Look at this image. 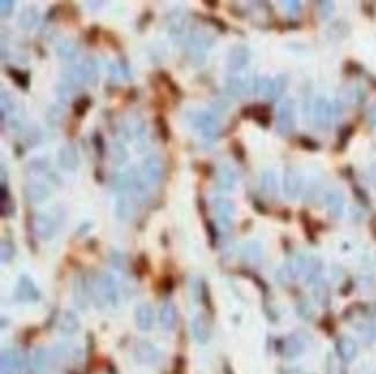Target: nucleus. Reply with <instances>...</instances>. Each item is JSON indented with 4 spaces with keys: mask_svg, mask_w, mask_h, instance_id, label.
Returning a JSON list of instances; mask_svg holds the SVG:
<instances>
[{
    "mask_svg": "<svg viewBox=\"0 0 376 374\" xmlns=\"http://www.w3.org/2000/svg\"><path fill=\"white\" fill-rule=\"evenodd\" d=\"M368 118H369V122L371 124V127L376 128V105L373 106L369 110V115H368Z\"/></svg>",
    "mask_w": 376,
    "mask_h": 374,
    "instance_id": "6e6d98bb",
    "label": "nucleus"
},
{
    "mask_svg": "<svg viewBox=\"0 0 376 374\" xmlns=\"http://www.w3.org/2000/svg\"><path fill=\"white\" fill-rule=\"evenodd\" d=\"M22 368V359L16 350H4L0 356V372L2 374H19Z\"/></svg>",
    "mask_w": 376,
    "mask_h": 374,
    "instance_id": "9d476101",
    "label": "nucleus"
},
{
    "mask_svg": "<svg viewBox=\"0 0 376 374\" xmlns=\"http://www.w3.org/2000/svg\"><path fill=\"white\" fill-rule=\"evenodd\" d=\"M58 164L60 168L68 172L77 171L80 166V157L78 151L73 146H64L58 153Z\"/></svg>",
    "mask_w": 376,
    "mask_h": 374,
    "instance_id": "2eb2a0df",
    "label": "nucleus"
},
{
    "mask_svg": "<svg viewBox=\"0 0 376 374\" xmlns=\"http://www.w3.org/2000/svg\"><path fill=\"white\" fill-rule=\"evenodd\" d=\"M353 133H355V128H353L352 126L344 127L342 130L339 131L338 141H337V145H338L339 150H344L345 148H346L349 139H351L352 136H353Z\"/></svg>",
    "mask_w": 376,
    "mask_h": 374,
    "instance_id": "e433bc0d",
    "label": "nucleus"
},
{
    "mask_svg": "<svg viewBox=\"0 0 376 374\" xmlns=\"http://www.w3.org/2000/svg\"><path fill=\"white\" fill-rule=\"evenodd\" d=\"M287 84H289L287 75L279 74L276 78H260L256 81V88L267 99L274 101L279 99L284 94L287 88Z\"/></svg>",
    "mask_w": 376,
    "mask_h": 374,
    "instance_id": "7ed1b4c3",
    "label": "nucleus"
},
{
    "mask_svg": "<svg viewBox=\"0 0 376 374\" xmlns=\"http://www.w3.org/2000/svg\"><path fill=\"white\" fill-rule=\"evenodd\" d=\"M250 60V51L245 46H236L229 51L227 66L231 72H237L246 68Z\"/></svg>",
    "mask_w": 376,
    "mask_h": 374,
    "instance_id": "ddd939ff",
    "label": "nucleus"
},
{
    "mask_svg": "<svg viewBox=\"0 0 376 374\" xmlns=\"http://www.w3.org/2000/svg\"><path fill=\"white\" fill-rule=\"evenodd\" d=\"M318 5H320L323 17H328L335 10L334 2H320L318 3Z\"/></svg>",
    "mask_w": 376,
    "mask_h": 374,
    "instance_id": "09e8293b",
    "label": "nucleus"
},
{
    "mask_svg": "<svg viewBox=\"0 0 376 374\" xmlns=\"http://www.w3.org/2000/svg\"><path fill=\"white\" fill-rule=\"evenodd\" d=\"M213 209L219 222L225 227H231L233 222V217L235 215V206L232 200L224 197H218L214 199Z\"/></svg>",
    "mask_w": 376,
    "mask_h": 374,
    "instance_id": "4468645a",
    "label": "nucleus"
},
{
    "mask_svg": "<svg viewBox=\"0 0 376 374\" xmlns=\"http://www.w3.org/2000/svg\"><path fill=\"white\" fill-rule=\"evenodd\" d=\"M138 197L131 195H124L117 200L116 203V216L119 220L126 221L130 220L136 213L137 202H138Z\"/></svg>",
    "mask_w": 376,
    "mask_h": 374,
    "instance_id": "f3484780",
    "label": "nucleus"
},
{
    "mask_svg": "<svg viewBox=\"0 0 376 374\" xmlns=\"http://www.w3.org/2000/svg\"><path fill=\"white\" fill-rule=\"evenodd\" d=\"M52 355L47 349H38L34 357V366L38 373H44L50 368L52 364Z\"/></svg>",
    "mask_w": 376,
    "mask_h": 374,
    "instance_id": "a878e982",
    "label": "nucleus"
},
{
    "mask_svg": "<svg viewBox=\"0 0 376 374\" xmlns=\"http://www.w3.org/2000/svg\"><path fill=\"white\" fill-rule=\"evenodd\" d=\"M204 4H206V5L207 6H209V7H216V6H218V2H204Z\"/></svg>",
    "mask_w": 376,
    "mask_h": 374,
    "instance_id": "13d9d810",
    "label": "nucleus"
},
{
    "mask_svg": "<svg viewBox=\"0 0 376 374\" xmlns=\"http://www.w3.org/2000/svg\"><path fill=\"white\" fill-rule=\"evenodd\" d=\"M207 20H209L210 24L213 25L215 27V28L219 30V32H221V33H226V32H227V29H228L227 25H226L223 20L219 19V17L207 16Z\"/></svg>",
    "mask_w": 376,
    "mask_h": 374,
    "instance_id": "3c124183",
    "label": "nucleus"
},
{
    "mask_svg": "<svg viewBox=\"0 0 376 374\" xmlns=\"http://www.w3.org/2000/svg\"><path fill=\"white\" fill-rule=\"evenodd\" d=\"M15 255V247L10 240H3L0 244V258L2 263H8Z\"/></svg>",
    "mask_w": 376,
    "mask_h": 374,
    "instance_id": "c9c22d12",
    "label": "nucleus"
},
{
    "mask_svg": "<svg viewBox=\"0 0 376 374\" xmlns=\"http://www.w3.org/2000/svg\"><path fill=\"white\" fill-rule=\"evenodd\" d=\"M0 200H2V216L6 217L13 213V203L11 199V195L8 193L7 185L2 183L0 186Z\"/></svg>",
    "mask_w": 376,
    "mask_h": 374,
    "instance_id": "473e14b6",
    "label": "nucleus"
},
{
    "mask_svg": "<svg viewBox=\"0 0 376 374\" xmlns=\"http://www.w3.org/2000/svg\"><path fill=\"white\" fill-rule=\"evenodd\" d=\"M134 357L143 365H157L160 363L162 355L156 345L148 341H140L134 349Z\"/></svg>",
    "mask_w": 376,
    "mask_h": 374,
    "instance_id": "6e6552de",
    "label": "nucleus"
},
{
    "mask_svg": "<svg viewBox=\"0 0 376 374\" xmlns=\"http://www.w3.org/2000/svg\"><path fill=\"white\" fill-rule=\"evenodd\" d=\"M322 271V264L318 258L312 257L307 261L306 266V279L308 283H317L318 277H320Z\"/></svg>",
    "mask_w": 376,
    "mask_h": 374,
    "instance_id": "c756f323",
    "label": "nucleus"
},
{
    "mask_svg": "<svg viewBox=\"0 0 376 374\" xmlns=\"http://www.w3.org/2000/svg\"><path fill=\"white\" fill-rule=\"evenodd\" d=\"M298 310H299V315H300L301 318H302L303 320H309V319H311L312 316H313V311H312L311 306H309V305L307 304V302H302V304H301V305L299 306Z\"/></svg>",
    "mask_w": 376,
    "mask_h": 374,
    "instance_id": "603ef678",
    "label": "nucleus"
},
{
    "mask_svg": "<svg viewBox=\"0 0 376 374\" xmlns=\"http://www.w3.org/2000/svg\"><path fill=\"white\" fill-rule=\"evenodd\" d=\"M313 113L314 122H315L316 127L322 129V130H325V129L330 128L334 119L339 116L340 109L339 106L336 105L335 102L333 103V102L326 100L325 97L321 96L315 100Z\"/></svg>",
    "mask_w": 376,
    "mask_h": 374,
    "instance_id": "f257e3e1",
    "label": "nucleus"
},
{
    "mask_svg": "<svg viewBox=\"0 0 376 374\" xmlns=\"http://www.w3.org/2000/svg\"><path fill=\"white\" fill-rule=\"evenodd\" d=\"M90 107H91V99L87 95H82L80 97H78V99L75 100L72 105L73 114L75 115V117H78V118L85 117L88 109H90Z\"/></svg>",
    "mask_w": 376,
    "mask_h": 374,
    "instance_id": "2f4dec72",
    "label": "nucleus"
},
{
    "mask_svg": "<svg viewBox=\"0 0 376 374\" xmlns=\"http://www.w3.org/2000/svg\"><path fill=\"white\" fill-rule=\"evenodd\" d=\"M15 2L13 0H2L0 2V11H2L3 16H10L14 10Z\"/></svg>",
    "mask_w": 376,
    "mask_h": 374,
    "instance_id": "49530a36",
    "label": "nucleus"
},
{
    "mask_svg": "<svg viewBox=\"0 0 376 374\" xmlns=\"http://www.w3.org/2000/svg\"><path fill=\"white\" fill-rule=\"evenodd\" d=\"M96 291L99 292L100 298L110 306H117L119 301V290L117 280L114 276L103 274L97 278Z\"/></svg>",
    "mask_w": 376,
    "mask_h": 374,
    "instance_id": "20e7f679",
    "label": "nucleus"
},
{
    "mask_svg": "<svg viewBox=\"0 0 376 374\" xmlns=\"http://www.w3.org/2000/svg\"><path fill=\"white\" fill-rule=\"evenodd\" d=\"M369 179L371 184H373L374 188L376 189V163L371 164V167L369 169Z\"/></svg>",
    "mask_w": 376,
    "mask_h": 374,
    "instance_id": "4d7b16f0",
    "label": "nucleus"
},
{
    "mask_svg": "<svg viewBox=\"0 0 376 374\" xmlns=\"http://www.w3.org/2000/svg\"><path fill=\"white\" fill-rule=\"evenodd\" d=\"M129 159V153L122 142L115 141L112 146V160L115 166H122Z\"/></svg>",
    "mask_w": 376,
    "mask_h": 374,
    "instance_id": "7c9ffc66",
    "label": "nucleus"
},
{
    "mask_svg": "<svg viewBox=\"0 0 376 374\" xmlns=\"http://www.w3.org/2000/svg\"><path fill=\"white\" fill-rule=\"evenodd\" d=\"M282 5L285 6V8L291 13H298L301 11V7H302V4L299 0H290V2H281Z\"/></svg>",
    "mask_w": 376,
    "mask_h": 374,
    "instance_id": "8fccbe9b",
    "label": "nucleus"
},
{
    "mask_svg": "<svg viewBox=\"0 0 376 374\" xmlns=\"http://www.w3.org/2000/svg\"><path fill=\"white\" fill-rule=\"evenodd\" d=\"M39 290L27 275L20 276L15 288V299L21 304H33L39 300Z\"/></svg>",
    "mask_w": 376,
    "mask_h": 374,
    "instance_id": "0eeeda50",
    "label": "nucleus"
},
{
    "mask_svg": "<svg viewBox=\"0 0 376 374\" xmlns=\"http://www.w3.org/2000/svg\"><path fill=\"white\" fill-rule=\"evenodd\" d=\"M104 38H105V42H107V44H109V46L112 47L114 50L117 51L122 48V44L121 42H119L118 37L113 32H105Z\"/></svg>",
    "mask_w": 376,
    "mask_h": 374,
    "instance_id": "a18cd8bd",
    "label": "nucleus"
},
{
    "mask_svg": "<svg viewBox=\"0 0 376 374\" xmlns=\"http://www.w3.org/2000/svg\"><path fill=\"white\" fill-rule=\"evenodd\" d=\"M100 35V27L99 26H92L86 34V42L90 46H94L99 41Z\"/></svg>",
    "mask_w": 376,
    "mask_h": 374,
    "instance_id": "c03bdc74",
    "label": "nucleus"
},
{
    "mask_svg": "<svg viewBox=\"0 0 376 374\" xmlns=\"http://www.w3.org/2000/svg\"><path fill=\"white\" fill-rule=\"evenodd\" d=\"M315 298L316 300L318 302H321V304H323V302H325L326 300H328V297H329V290H328V286H326L325 284L323 283H315Z\"/></svg>",
    "mask_w": 376,
    "mask_h": 374,
    "instance_id": "79ce46f5",
    "label": "nucleus"
},
{
    "mask_svg": "<svg viewBox=\"0 0 376 374\" xmlns=\"http://www.w3.org/2000/svg\"><path fill=\"white\" fill-rule=\"evenodd\" d=\"M241 116L243 118H253L258 126L263 128H268L271 123L270 108L264 105H251L245 107L241 110Z\"/></svg>",
    "mask_w": 376,
    "mask_h": 374,
    "instance_id": "9b49d317",
    "label": "nucleus"
},
{
    "mask_svg": "<svg viewBox=\"0 0 376 374\" xmlns=\"http://www.w3.org/2000/svg\"><path fill=\"white\" fill-rule=\"evenodd\" d=\"M191 331L192 336L199 344H206L210 341L211 337V328L209 321L203 314H198L194 316L191 322Z\"/></svg>",
    "mask_w": 376,
    "mask_h": 374,
    "instance_id": "dca6fc26",
    "label": "nucleus"
},
{
    "mask_svg": "<svg viewBox=\"0 0 376 374\" xmlns=\"http://www.w3.org/2000/svg\"><path fill=\"white\" fill-rule=\"evenodd\" d=\"M345 70H346V72H348L349 74H360L362 72V68L361 66L356 63V61H347L346 65H345Z\"/></svg>",
    "mask_w": 376,
    "mask_h": 374,
    "instance_id": "864d4df0",
    "label": "nucleus"
},
{
    "mask_svg": "<svg viewBox=\"0 0 376 374\" xmlns=\"http://www.w3.org/2000/svg\"><path fill=\"white\" fill-rule=\"evenodd\" d=\"M231 149L233 151V154L235 155V157L238 159V160H243L246 157V152H245V149H243V146L241 144V141L238 140H233L232 144H231Z\"/></svg>",
    "mask_w": 376,
    "mask_h": 374,
    "instance_id": "de8ad7c7",
    "label": "nucleus"
},
{
    "mask_svg": "<svg viewBox=\"0 0 376 374\" xmlns=\"http://www.w3.org/2000/svg\"><path fill=\"white\" fill-rule=\"evenodd\" d=\"M6 73L15 82L17 87L24 91L28 90L30 86V75L28 72H24V71H20L14 68H7Z\"/></svg>",
    "mask_w": 376,
    "mask_h": 374,
    "instance_id": "cd10ccee",
    "label": "nucleus"
},
{
    "mask_svg": "<svg viewBox=\"0 0 376 374\" xmlns=\"http://www.w3.org/2000/svg\"><path fill=\"white\" fill-rule=\"evenodd\" d=\"M58 224L54 217L49 213H41L35 219V231L43 240H50L55 237Z\"/></svg>",
    "mask_w": 376,
    "mask_h": 374,
    "instance_id": "f8f14e48",
    "label": "nucleus"
},
{
    "mask_svg": "<svg viewBox=\"0 0 376 374\" xmlns=\"http://www.w3.org/2000/svg\"><path fill=\"white\" fill-rule=\"evenodd\" d=\"M193 124L202 136L209 141H214L219 136L220 124L215 115L209 113V111H202L194 116Z\"/></svg>",
    "mask_w": 376,
    "mask_h": 374,
    "instance_id": "39448f33",
    "label": "nucleus"
},
{
    "mask_svg": "<svg viewBox=\"0 0 376 374\" xmlns=\"http://www.w3.org/2000/svg\"><path fill=\"white\" fill-rule=\"evenodd\" d=\"M80 328V322H79L78 316L75 315L73 311H65L61 315V318L58 322L59 331L65 336L74 335L75 333Z\"/></svg>",
    "mask_w": 376,
    "mask_h": 374,
    "instance_id": "5701e85b",
    "label": "nucleus"
},
{
    "mask_svg": "<svg viewBox=\"0 0 376 374\" xmlns=\"http://www.w3.org/2000/svg\"><path fill=\"white\" fill-rule=\"evenodd\" d=\"M161 327L167 331H171L178 323V308L172 302H166L161 307L160 315H159Z\"/></svg>",
    "mask_w": 376,
    "mask_h": 374,
    "instance_id": "4be33fe9",
    "label": "nucleus"
},
{
    "mask_svg": "<svg viewBox=\"0 0 376 374\" xmlns=\"http://www.w3.org/2000/svg\"><path fill=\"white\" fill-rule=\"evenodd\" d=\"M38 21V13L33 7H28L22 11L19 16V26L22 29L30 30L36 26Z\"/></svg>",
    "mask_w": 376,
    "mask_h": 374,
    "instance_id": "bb28decb",
    "label": "nucleus"
},
{
    "mask_svg": "<svg viewBox=\"0 0 376 374\" xmlns=\"http://www.w3.org/2000/svg\"><path fill=\"white\" fill-rule=\"evenodd\" d=\"M276 129L279 135L290 136L296 126L295 102L293 99H286L278 108Z\"/></svg>",
    "mask_w": 376,
    "mask_h": 374,
    "instance_id": "f03ea898",
    "label": "nucleus"
},
{
    "mask_svg": "<svg viewBox=\"0 0 376 374\" xmlns=\"http://www.w3.org/2000/svg\"><path fill=\"white\" fill-rule=\"evenodd\" d=\"M154 123H156L158 133H159V136H160L161 139L165 142L169 141L170 137H171V132H170V128L169 126H168V122L165 118V116H163V115H158L156 119H154Z\"/></svg>",
    "mask_w": 376,
    "mask_h": 374,
    "instance_id": "72a5a7b5",
    "label": "nucleus"
},
{
    "mask_svg": "<svg viewBox=\"0 0 376 374\" xmlns=\"http://www.w3.org/2000/svg\"><path fill=\"white\" fill-rule=\"evenodd\" d=\"M306 343L298 335H292L287 338L284 345V352L287 358L294 359L303 354Z\"/></svg>",
    "mask_w": 376,
    "mask_h": 374,
    "instance_id": "b1692460",
    "label": "nucleus"
},
{
    "mask_svg": "<svg viewBox=\"0 0 376 374\" xmlns=\"http://www.w3.org/2000/svg\"><path fill=\"white\" fill-rule=\"evenodd\" d=\"M216 184L221 190H232L236 184V174L231 167L224 166L216 175Z\"/></svg>",
    "mask_w": 376,
    "mask_h": 374,
    "instance_id": "393cba45",
    "label": "nucleus"
},
{
    "mask_svg": "<svg viewBox=\"0 0 376 374\" xmlns=\"http://www.w3.org/2000/svg\"><path fill=\"white\" fill-rule=\"evenodd\" d=\"M245 254L248 258L251 260H257L262 255V246L258 242H250L248 243L245 248Z\"/></svg>",
    "mask_w": 376,
    "mask_h": 374,
    "instance_id": "a19ab883",
    "label": "nucleus"
},
{
    "mask_svg": "<svg viewBox=\"0 0 376 374\" xmlns=\"http://www.w3.org/2000/svg\"><path fill=\"white\" fill-rule=\"evenodd\" d=\"M299 142H300L301 148L307 150V151H312V152H315V151H318L321 149L320 144H318L316 140H314V139H312V138L306 137V136L300 137Z\"/></svg>",
    "mask_w": 376,
    "mask_h": 374,
    "instance_id": "37998d69",
    "label": "nucleus"
},
{
    "mask_svg": "<svg viewBox=\"0 0 376 374\" xmlns=\"http://www.w3.org/2000/svg\"><path fill=\"white\" fill-rule=\"evenodd\" d=\"M325 205L329 215L333 218L338 219V218L342 217L344 213L345 200L343 194L339 193L337 190L330 191V193H328L325 196Z\"/></svg>",
    "mask_w": 376,
    "mask_h": 374,
    "instance_id": "aec40b11",
    "label": "nucleus"
},
{
    "mask_svg": "<svg viewBox=\"0 0 376 374\" xmlns=\"http://www.w3.org/2000/svg\"><path fill=\"white\" fill-rule=\"evenodd\" d=\"M159 78H160L162 84L165 85V86L168 88V91H169L172 95L180 97V95H181L180 88H179L178 85L172 81V79H171V77L169 74H168L167 72H160V73H159Z\"/></svg>",
    "mask_w": 376,
    "mask_h": 374,
    "instance_id": "4c0bfd02",
    "label": "nucleus"
},
{
    "mask_svg": "<svg viewBox=\"0 0 376 374\" xmlns=\"http://www.w3.org/2000/svg\"><path fill=\"white\" fill-rule=\"evenodd\" d=\"M92 142H93V146H94L97 155H99L100 158H103L105 154V142H104L103 136L101 135L100 132H95L92 137Z\"/></svg>",
    "mask_w": 376,
    "mask_h": 374,
    "instance_id": "ea45409f",
    "label": "nucleus"
},
{
    "mask_svg": "<svg viewBox=\"0 0 376 374\" xmlns=\"http://www.w3.org/2000/svg\"><path fill=\"white\" fill-rule=\"evenodd\" d=\"M153 19V15L152 13L150 12H145L143 15L140 16V19L138 21V29L139 30H144L146 28V26H147L150 21H152Z\"/></svg>",
    "mask_w": 376,
    "mask_h": 374,
    "instance_id": "5fc2aeb1",
    "label": "nucleus"
},
{
    "mask_svg": "<svg viewBox=\"0 0 376 374\" xmlns=\"http://www.w3.org/2000/svg\"><path fill=\"white\" fill-rule=\"evenodd\" d=\"M227 92L228 94H231L234 97H241L248 93L249 90V85H248L245 80L241 78H232L228 80L227 82Z\"/></svg>",
    "mask_w": 376,
    "mask_h": 374,
    "instance_id": "c85d7f7f",
    "label": "nucleus"
},
{
    "mask_svg": "<svg viewBox=\"0 0 376 374\" xmlns=\"http://www.w3.org/2000/svg\"><path fill=\"white\" fill-rule=\"evenodd\" d=\"M136 324L141 331H148L154 323V309L149 304H141L136 309Z\"/></svg>",
    "mask_w": 376,
    "mask_h": 374,
    "instance_id": "a211bd4d",
    "label": "nucleus"
},
{
    "mask_svg": "<svg viewBox=\"0 0 376 374\" xmlns=\"http://www.w3.org/2000/svg\"><path fill=\"white\" fill-rule=\"evenodd\" d=\"M143 175L144 181L150 185H158L161 183L165 174L162 159L158 154H150L145 159L143 163Z\"/></svg>",
    "mask_w": 376,
    "mask_h": 374,
    "instance_id": "423d86ee",
    "label": "nucleus"
},
{
    "mask_svg": "<svg viewBox=\"0 0 376 374\" xmlns=\"http://www.w3.org/2000/svg\"><path fill=\"white\" fill-rule=\"evenodd\" d=\"M25 195L29 202L39 204L46 202L51 196V189L47 184L32 183L28 184L25 189Z\"/></svg>",
    "mask_w": 376,
    "mask_h": 374,
    "instance_id": "412c9836",
    "label": "nucleus"
},
{
    "mask_svg": "<svg viewBox=\"0 0 376 374\" xmlns=\"http://www.w3.org/2000/svg\"><path fill=\"white\" fill-rule=\"evenodd\" d=\"M302 176L293 167H287L284 173V181H282V185H284V193L290 199H296L300 196L301 191H302Z\"/></svg>",
    "mask_w": 376,
    "mask_h": 374,
    "instance_id": "1a4fd4ad",
    "label": "nucleus"
},
{
    "mask_svg": "<svg viewBox=\"0 0 376 374\" xmlns=\"http://www.w3.org/2000/svg\"><path fill=\"white\" fill-rule=\"evenodd\" d=\"M262 188L268 195L277 193V177L273 172H265L262 176Z\"/></svg>",
    "mask_w": 376,
    "mask_h": 374,
    "instance_id": "f704fd0d",
    "label": "nucleus"
},
{
    "mask_svg": "<svg viewBox=\"0 0 376 374\" xmlns=\"http://www.w3.org/2000/svg\"><path fill=\"white\" fill-rule=\"evenodd\" d=\"M338 357L345 363H351L358 356V345L357 343L349 337L339 338L336 344Z\"/></svg>",
    "mask_w": 376,
    "mask_h": 374,
    "instance_id": "6ab92c4d",
    "label": "nucleus"
},
{
    "mask_svg": "<svg viewBox=\"0 0 376 374\" xmlns=\"http://www.w3.org/2000/svg\"><path fill=\"white\" fill-rule=\"evenodd\" d=\"M57 53L63 58H74L77 55V49L70 42H63L57 47Z\"/></svg>",
    "mask_w": 376,
    "mask_h": 374,
    "instance_id": "58836bf2",
    "label": "nucleus"
}]
</instances>
